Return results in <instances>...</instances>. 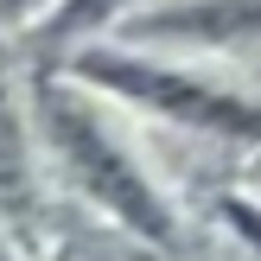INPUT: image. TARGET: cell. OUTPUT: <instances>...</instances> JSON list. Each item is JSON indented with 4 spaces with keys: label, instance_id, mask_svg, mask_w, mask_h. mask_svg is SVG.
<instances>
[{
    "label": "cell",
    "instance_id": "cell-1",
    "mask_svg": "<svg viewBox=\"0 0 261 261\" xmlns=\"http://www.w3.org/2000/svg\"><path fill=\"white\" fill-rule=\"evenodd\" d=\"M51 134H58V153L70 160L76 185H89L115 217H121V223H140V229L160 236V198H153L147 178L134 172V160L102 134L96 115L76 109V102H51Z\"/></svg>",
    "mask_w": 261,
    "mask_h": 261
},
{
    "label": "cell",
    "instance_id": "cell-2",
    "mask_svg": "<svg viewBox=\"0 0 261 261\" xmlns=\"http://www.w3.org/2000/svg\"><path fill=\"white\" fill-rule=\"evenodd\" d=\"M121 89H127V96H140V102H153V109H166V115H178V121H204V127H255V109H242V102L217 96V89H204V83L160 76V70H134V76H121Z\"/></svg>",
    "mask_w": 261,
    "mask_h": 261
}]
</instances>
